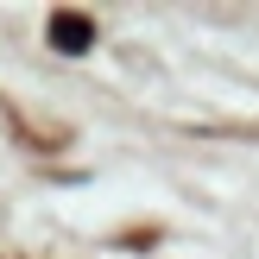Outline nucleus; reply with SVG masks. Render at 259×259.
I'll list each match as a JSON object with an SVG mask.
<instances>
[{
	"label": "nucleus",
	"mask_w": 259,
	"mask_h": 259,
	"mask_svg": "<svg viewBox=\"0 0 259 259\" xmlns=\"http://www.w3.org/2000/svg\"><path fill=\"white\" fill-rule=\"evenodd\" d=\"M57 45H63V51H82V45H89V25H82V19H57Z\"/></svg>",
	"instance_id": "f257e3e1"
}]
</instances>
